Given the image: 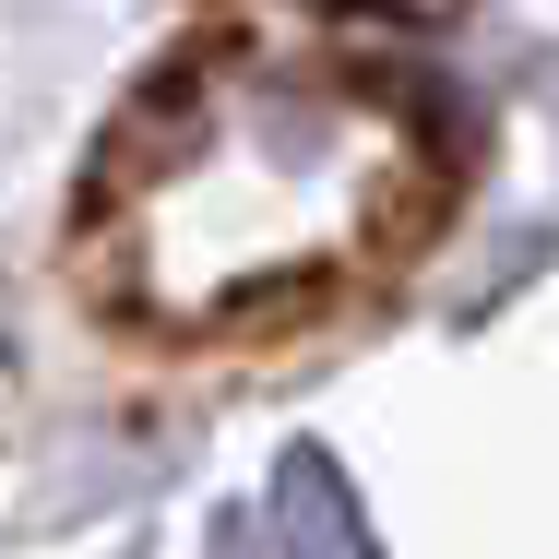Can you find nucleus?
Instances as JSON below:
<instances>
[{
    "instance_id": "1",
    "label": "nucleus",
    "mask_w": 559,
    "mask_h": 559,
    "mask_svg": "<svg viewBox=\"0 0 559 559\" xmlns=\"http://www.w3.org/2000/svg\"><path fill=\"white\" fill-rule=\"evenodd\" d=\"M464 191V119L393 36L250 0L191 24L72 191V286L119 334L238 357L369 310Z\"/></svg>"
}]
</instances>
